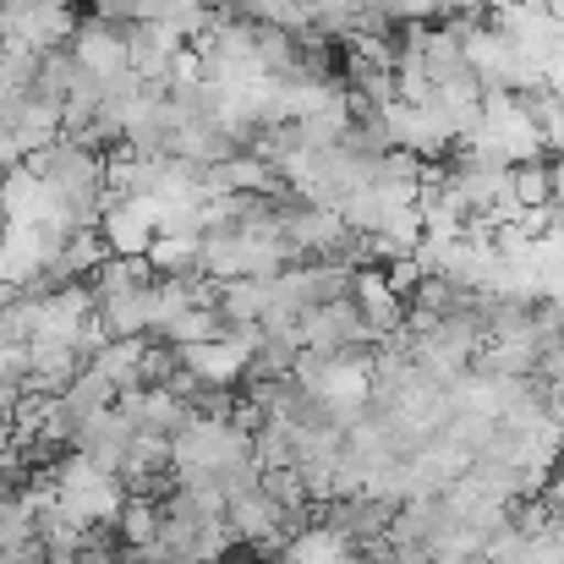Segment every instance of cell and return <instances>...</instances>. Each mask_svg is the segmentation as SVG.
Segmentation results:
<instances>
[{
	"label": "cell",
	"instance_id": "obj_1",
	"mask_svg": "<svg viewBox=\"0 0 564 564\" xmlns=\"http://www.w3.org/2000/svg\"><path fill=\"white\" fill-rule=\"evenodd\" d=\"M510 187H516V203H527V208H549L554 203V160H521L516 171H510Z\"/></svg>",
	"mask_w": 564,
	"mask_h": 564
}]
</instances>
